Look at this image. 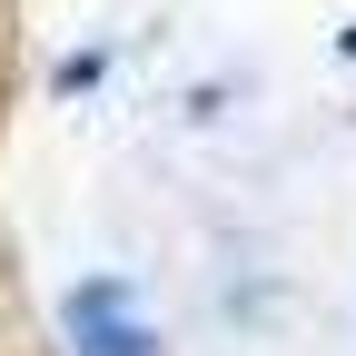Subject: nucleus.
Returning <instances> with one entry per match:
<instances>
[{"label": "nucleus", "instance_id": "obj_1", "mask_svg": "<svg viewBox=\"0 0 356 356\" xmlns=\"http://www.w3.org/2000/svg\"><path fill=\"white\" fill-rule=\"evenodd\" d=\"M70 327H79L89 356H159L139 317H119V287H79V297H70Z\"/></svg>", "mask_w": 356, "mask_h": 356}]
</instances>
